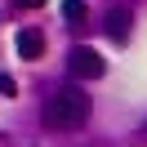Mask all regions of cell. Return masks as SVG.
I'll return each mask as SVG.
<instances>
[{
  "mask_svg": "<svg viewBox=\"0 0 147 147\" xmlns=\"http://www.w3.org/2000/svg\"><path fill=\"white\" fill-rule=\"evenodd\" d=\"M89 120V98L76 85H63L45 98V125L49 129H80Z\"/></svg>",
  "mask_w": 147,
  "mask_h": 147,
  "instance_id": "1",
  "label": "cell"
},
{
  "mask_svg": "<svg viewBox=\"0 0 147 147\" xmlns=\"http://www.w3.org/2000/svg\"><path fill=\"white\" fill-rule=\"evenodd\" d=\"M67 71H71L76 80H98V76L107 71V63H102V54L94 45H76L71 54H67Z\"/></svg>",
  "mask_w": 147,
  "mask_h": 147,
  "instance_id": "2",
  "label": "cell"
},
{
  "mask_svg": "<svg viewBox=\"0 0 147 147\" xmlns=\"http://www.w3.org/2000/svg\"><path fill=\"white\" fill-rule=\"evenodd\" d=\"M13 45H18V58H27V63H31V58H40V54H45V36H40L36 27L18 31V40H13Z\"/></svg>",
  "mask_w": 147,
  "mask_h": 147,
  "instance_id": "3",
  "label": "cell"
},
{
  "mask_svg": "<svg viewBox=\"0 0 147 147\" xmlns=\"http://www.w3.org/2000/svg\"><path fill=\"white\" fill-rule=\"evenodd\" d=\"M129 22H134V18H129V9H111V13H107V36L116 40V45H125V40H129Z\"/></svg>",
  "mask_w": 147,
  "mask_h": 147,
  "instance_id": "4",
  "label": "cell"
},
{
  "mask_svg": "<svg viewBox=\"0 0 147 147\" xmlns=\"http://www.w3.org/2000/svg\"><path fill=\"white\" fill-rule=\"evenodd\" d=\"M63 18L71 22V27H80L85 22V0H63Z\"/></svg>",
  "mask_w": 147,
  "mask_h": 147,
  "instance_id": "5",
  "label": "cell"
},
{
  "mask_svg": "<svg viewBox=\"0 0 147 147\" xmlns=\"http://www.w3.org/2000/svg\"><path fill=\"white\" fill-rule=\"evenodd\" d=\"M0 94H5V98H13V94H18V85H13V76H0Z\"/></svg>",
  "mask_w": 147,
  "mask_h": 147,
  "instance_id": "6",
  "label": "cell"
},
{
  "mask_svg": "<svg viewBox=\"0 0 147 147\" xmlns=\"http://www.w3.org/2000/svg\"><path fill=\"white\" fill-rule=\"evenodd\" d=\"M22 9H40V5H45V0H18Z\"/></svg>",
  "mask_w": 147,
  "mask_h": 147,
  "instance_id": "7",
  "label": "cell"
}]
</instances>
